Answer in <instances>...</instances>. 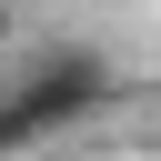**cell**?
I'll return each instance as SVG.
<instances>
[{"mask_svg": "<svg viewBox=\"0 0 161 161\" xmlns=\"http://www.w3.org/2000/svg\"><path fill=\"white\" fill-rule=\"evenodd\" d=\"M0 50H10V0H0Z\"/></svg>", "mask_w": 161, "mask_h": 161, "instance_id": "3", "label": "cell"}, {"mask_svg": "<svg viewBox=\"0 0 161 161\" xmlns=\"http://www.w3.org/2000/svg\"><path fill=\"white\" fill-rule=\"evenodd\" d=\"M0 91H10V111H20L30 151H40V141H60V131L101 121V111L121 101V70H111L101 50H50V60H30V70H20V80H0Z\"/></svg>", "mask_w": 161, "mask_h": 161, "instance_id": "1", "label": "cell"}, {"mask_svg": "<svg viewBox=\"0 0 161 161\" xmlns=\"http://www.w3.org/2000/svg\"><path fill=\"white\" fill-rule=\"evenodd\" d=\"M10 151H30V131H20V111H10V91H0V161Z\"/></svg>", "mask_w": 161, "mask_h": 161, "instance_id": "2", "label": "cell"}]
</instances>
